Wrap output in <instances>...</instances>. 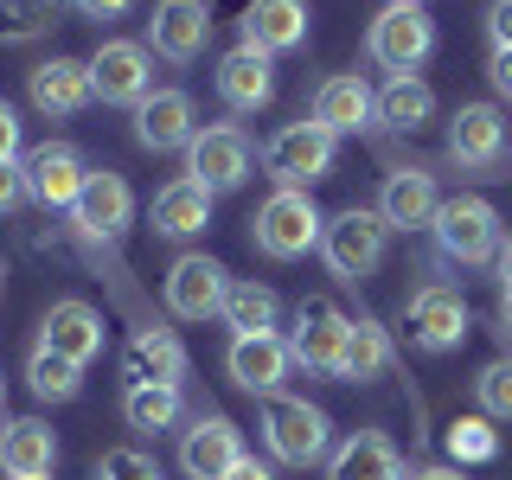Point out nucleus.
<instances>
[{
	"mask_svg": "<svg viewBox=\"0 0 512 480\" xmlns=\"http://www.w3.org/2000/svg\"><path fill=\"white\" fill-rule=\"evenodd\" d=\"M77 13H84V20H122L128 7H135V0H71Z\"/></svg>",
	"mask_w": 512,
	"mask_h": 480,
	"instance_id": "nucleus-41",
	"label": "nucleus"
},
{
	"mask_svg": "<svg viewBox=\"0 0 512 480\" xmlns=\"http://www.w3.org/2000/svg\"><path fill=\"white\" fill-rule=\"evenodd\" d=\"M448 448H455L461 461H487V455H493V429H487V423H455Z\"/></svg>",
	"mask_w": 512,
	"mask_h": 480,
	"instance_id": "nucleus-37",
	"label": "nucleus"
},
{
	"mask_svg": "<svg viewBox=\"0 0 512 480\" xmlns=\"http://www.w3.org/2000/svg\"><path fill=\"white\" fill-rule=\"evenodd\" d=\"M212 45V13L205 0H154V20H148V52L167 64H192L205 58Z\"/></svg>",
	"mask_w": 512,
	"mask_h": 480,
	"instance_id": "nucleus-9",
	"label": "nucleus"
},
{
	"mask_svg": "<svg viewBox=\"0 0 512 480\" xmlns=\"http://www.w3.org/2000/svg\"><path fill=\"white\" fill-rule=\"evenodd\" d=\"M58 461V436L39 423V416H13V423H0V468L13 480H32V474H52Z\"/></svg>",
	"mask_w": 512,
	"mask_h": 480,
	"instance_id": "nucleus-27",
	"label": "nucleus"
},
{
	"mask_svg": "<svg viewBox=\"0 0 512 480\" xmlns=\"http://www.w3.org/2000/svg\"><path fill=\"white\" fill-rule=\"evenodd\" d=\"M20 167H26V192L45 205V212H71L77 192H84V180H90L84 154L64 148V141H45V148H32Z\"/></svg>",
	"mask_w": 512,
	"mask_h": 480,
	"instance_id": "nucleus-12",
	"label": "nucleus"
},
{
	"mask_svg": "<svg viewBox=\"0 0 512 480\" xmlns=\"http://www.w3.org/2000/svg\"><path fill=\"white\" fill-rule=\"evenodd\" d=\"M224 365H231V378L244 384L250 397H276V384L288 378L295 352H288L282 333H237L231 352H224Z\"/></svg>",
	"mask_w": 512,
	"mask_h": 480,
	"instance_id": "nucleus-17",
	"label": "nucleus"
},
{
	"mask_svg": "<svg viewBox=\"0 0 512 480\" xmlns=\"http://www.w3.org/2000/svg\"><path fill=\"white\" fill-rule=\"evenodd\" d=\"M320 231H327V218H320L314 192H295V186H276L263 205H256L250 218V237L263 256H276V263H295V256H308L320 244Z\"/></svg>",
	"mask_w": 512,
	"mask_h": 480,
	"instance_id": "nucleus-1",
	"label": "nucleus"
},
{
	"mask_svg": "<svg viewBox=\"0 0 512 480\" xmlns=\"http://www.w3.org/2000/svg\"><path fill=\"white\" fill-rule=\"evenodd\" d=\"M487 32H493V52H512V0L487 7Z\"/></svg>",
	"mask_w": 512,
	"mask_h": 480,
	"instance_id": "nucleus-39",
	"label": "nucleus"
},
{
	"mask_svg": "<svg viewBox=\"0 0 512 480\" xmlns=\"http://www.w3.org/2000/svg\"><path fill=\"white\" fill-rule=\"evenodd\" d=\"M212 199H218V192L199 186L192 173L173 180V186H160L154 192V231L160 237H199L205 224H212Z\"/></svg>",
	"mask_w": 512,
	"mask_h": 480,
	"instance_id": "nucleus-28",
	"label": "nucleus"
},
{
	"mask_svg": "<svg viewBox=\"0 0 512 480\" xmlns=\"http://www.w3.org/2000/svg\"><path fill=\"white\" fill-rule=\"evenodd\" d=\"M26 96H32V109H39V116H52V122L77 116V109H90V96H96L90 58H45V64H32Z\"/></svg>",
	"mask_w": 512,
	"mask_h": 480,
	"instance_id": "nucleus-13",
	"label": "nucleus"
},
{
	"mask_svg": "<svg viewBox=\"0 0 512 480\" xmlns=\"http://www.w3.org/2000/svg\"><path fill=\"white\" fill-rule=\"evenodd\" d=\"M263 442L282 468H314L320 455L333 448V423L327 410L308 404V397H269L263 404Z\"/></svg>",
	"mask_w": 512,
	"mask_h": 480,
	"instance_id": "nucleus-2",
	"label": "nucleus"
},
{
	"mask_svg": "<svg viewBox=\"0 0 512 480\" xmlns=\"http://www.w3.org/2000/svg\"><path fill=\"white\" fill-rule=\"evenodd\" d=\"M500 327L512 333V288H500Z\"/></svg>",
	"mask_w": 512,
	"mask_h": 480,
	"instance_id": "nucleus-46",
	"label": "nucleus"
},
{
	"mask_svg": "<svg viewBox=\"0 0 512 480\" xmlns=\"http://www.w3.org/2000/svg\"><path fill=\"white\" fill-rule=\"evenodd\" d=\"M384 244H391V224H384V212H365V205L333 212L327 231H320V256H327V269L340 282H365V276H372V269L384 263Z\"/></svg>",
	"mask_w": 512,
	"mask_h": 480,
	"instance_id": "nucleus-3",
	"label": "nucleus"
},
{
	"mask_svg": "<svg viewBox=\"0 0 512 480\" xmlns=\"http://www.w3.org/2000/svg\"><path fill=\"white\" fill-rule=\"evenodd\" d=\"M224 288H231V276H224L218 256L186 250L180 263L167 269V308L180 314V320H212L224 308Z\"/></svg>",
	"mask_w": 512,
	"mask_h": 480,
	"instance_id": "nucleus-10",
	"label": "nucleus"
},
{
	"mask_svg": "<svg viewBox=\"0 0 512 480\" xmlns=\"http://www.w3.org/2000/svg\"><path fill=\"white\" fill-rule=\"evenodd\" d=\"M32 480H45V474H32Z\"/></svg>",
	"mask_w": 512,
	"mask_h": 480,
	"instance_id": "nucleus-49",
	"label": "nucleus"
},
{
	"mask_svg": "<svg viewBox=\"0 0 512 480\" xmlns=\"http://www.w3.org/2000/svg\"><path fill=\"white\" fill-rule=\"evenodd\" d=\"M391 372V340H384L378 320H346V359H340V378L346 384H372Z\"/></svg>",
	"mask_w": 512,
	"mask_h": 480,
	"instance_id": "nucleus-30",
	"label": "nucleus"
},
{
	"mask_svg": "<svg viewBox=\"0 0 512 480\" xmlns=\"http://www.w3.org/2000/svg\"><path fill=\"white\" fill-rule=\"evenodd\" d=\"M372 116H378V90L365 84L359 71L320 77V90H314V122L327 128V135H359V128H372Z\"/></svg>",
	"mask_w": 512,
	"mask_h": 480,
	"instance_id": "nucleus-19",
	"label": "nucleus"
},
{
	"mask_svg": "<svg viewBox=\"0 0 512 480\" xmlns=\"http://www.w3.org/2000/svg\"><path fill=\"white\" fill-rule=\"evenodd\" d=\"M0 288H7V269H0Z\"/></svg>",
	"mask_w": 512,
	"mask_h": 480,
	"instance_id": "nucleus-47",
	"label": "nucleus"
},
{
	"mask_svg": "<svg viewBox=\"0 0 512 480\" xmlns=\"http://www.w3.org/2000/svg\"><path fill=\"white\" fill-rule=\"evenodd\" d=\"M506 148V116L493 103H461L448 116V160L455 167H493Z\"/></svg>",
	"mask_w": 512,
	"mask_h": 480,
	"instance_id": "nucleus-20",
	"label": "nucleus"
},
{
	"mask_svg": "<svg viewBox=\"0 0 512 480\" xmlns=\"http://www.w3.org/2000/svg\"><path fill=\"white\" fill-rule=\"evenodd\" d=\"M378 212L391 231H429L442 212V192H436V173H423V167H397L391 180H384V199H378Z\"/></svg>",
	"mask_w": 512,
	"mask_h": 480,
	"instance_id": "nucleus-23",
	"label": "nucleus"
},
{
	"mask_svg": "<svg viewBox=\"0 0 512 480\" xmlns=\"http://www.w3.org/2000/svg\"><path fill=\"white\" fill-rule=\"evenodd\" d=\"M244 45H256L269 58L308 45V0H250L244 7Z\"/></svg>",
	"mask_w": 512,
	"mask_h": 480,
	"instance_id": "nucleus-25",
	"label": "nucleus"
},
{
	"mask_svg": "<svg viewBox=\"0 0 512 480\" xmlns=\"http://www.w3.org/2000/svg\"><path fill=\"white\" fill-rule=\"evenodd\" d=\"M128 218H135V192H128L122 173H90L84 192H77V205H71V224L84 237H103V244H116V237L128 231Z\"/></svg>",
	"mask_w": 512,
	"mask_h": 480,
	"instance_id": "nucleus-14",
	"label": "nucleus"
},
{
	"mask_svg": "<svg viewBox=\"0 0 512 480\" xmlns=\"http://www.w3.org/2000/svg\"><path fill=\"white\" fill-rule=\"evenodd\" d=\"M327 480H404V455L378 429H352V436L327 455Z\"/></svg>",
	"mask_w": 512,
	"mask_h": 480,
	"instance_id": "nucleus-24",
	"label": "nucleus"
},
{
	"mask_svg": "<svg viewBox=\"0 0 512 480\" xmlns=\"http://www.w3.org/2000/svg\"><path fill=\"white\" fill-rule=\"evenodd\" d=\"M39 346L45 352H64V359L90 365L96 352H103V314L90 308V301H52L39 320Z\"/></svg>",
	"mask_w": 512,
	"mask_h": 480,
	"instance_id": "nucleus-22",
	"label": "nucleus"
},
{
	"mask_svg": "<svg viewBox=\"0 0 512 480\" xmlns=\"http://www.w3.org/2000/svg\"><path fill=\"white\" fill-rule=\"evenodd\" d=\"M500 288H512V244H500Z\"/></svg>",
	"mask_w": 512,
	"mask_h": 480,
	"instance_id": "nucleus-45",
	"label": "nucleus"
},
{
	"mask_svg": "<svg viewBox=\"0 0 512 480\" xmlns=\"http://www.w3.org/2000/svg\"><path fill=\"white\" fill-rule=\"evenodd\" d=\"M276 314H282L276 288H263V282H250V276L224 288V308H218V320L231 327V340H237V333H276Z\"/></svg>",
	"mask_w": 512,
	"mask_h": 480,
	"instance_id": "nucleus-29",
	"label": "nucleus"
},
{
	"mask_svg": "<svg viewBox=\"0 0 512 480\" xmlns=\"http://www.w3.org/2000/svg\"><path fill=\"white\" fill-rule=\"evenodd\" d=\"M474 397H480V410H487L493 423H512V359H493L487 372L474 378Z\"/></svg>",
	"mask_w": 512,
	"mask_h": 480,
	"instance_id": "nucleus-35",
	"label": "nucleus"
},
{
	"mask_svg": "<svg viewBox=\"0 0 512 480\" xmlns=\"http://www.w3.org/2000/svg\"><path fill=\"white\" fill-rule=\"evenodd\" d=\"M0 160H20V116H13V103H0Z\"/></svg>",
	"mask_w": 512,
	"mask_h": 480,
	"instance_id": "nucleus-40",
	"label": "nucleus"
},
{
	"mask_svg": "<svg viewBox=\"0 0 512 480\" xmlns=\"http://www.w3.org/2000/svg\"><path fill=\"white\" fill-rule=\"evenodd\" d=\"M487 77H493V90H500V96H512V52H493Z\"/></svg>",
	"mask_w": 512,
	"mask_h": 480,
	"instance_id": "nucleus-42",
	"label": "nucleus"
},
{
	"mask_svg": "<svg viewBox=\"0 0 512 480\" xmlns=\"http://www.w3.org/2000/svg\"><path fill=\"white\" fill-rule=\"evenodd\" d=\"M410 480H468L461 468H423V474H410Z\"/></svg>",
	"mask_w": 512,
	"mask_h": 480,
	"instance_id": "nucleus-44",
	"label": "nucleus"
},
{
	"mask_svg": "<svg viewBox=\"0 0 512 480\" xmlns=\"http://www.w3.org/2000/svg\"><path fill=\"white\" fill-rule=\"evenodd\" d=\"M199 135V116H192V96L186 90H154L148 103L135 109V141L154 154H173V148H192Z\"/></svg>",
	"mask_w": 512,
	"mask_h": 480,
	"instance_id": "nucleus-21",
	"label": "nucleus"
},
{
	"mask_svg": "<svg viewBox=\"0 0 512 480\" xmlns=\"http://www.w3.org/2000/svg\"><path fill=\"white\" fill-rule=\"evenodd\" d=\"M20 199H32V192H26V167H20V160H0V212H13Z\"/></svg>",
	"mask_w": 512,
	"mask_h": 480,
	"instance_id": "nucleus-38",
	"label": "nucleus"
},
{
	"mask_svg": "<svg viewBox=\"0 0 512 480\" xmlns=\"http://www.w3.org/2000/svg\"><path fill=\"white\" fill-rule=\"evenodd\" d=\"M26 378H32V391H39L45 404H71V397L84 391V365L64 359V352H45V346H32Z\"/></svg>",
	"mask_w": 512,
	"mask_h": 480,
	"instance_id": "nucleus-33",
	"label": "nucleus"
},
{
	"mask_svg": "<svg viewBox=\"0 0 512 480\" xmlns=\"http://www.w3.org/2000/svg\"><path fill=\"white\" fill-rule=\"evenodd\" d=\"M224 480H276V474H269V468H263V461H250V455H244V461H237V468H231V474H224Z\"/></svg>",
	"mask_w": 512,
	"mask_h": 480,
	"instance_id": "nucleus-43",
	"label": "nucleus"
},
{
	"mask_svg": "<svg viewBox=\"0 0 512 480\" xmlns=\"http://www.w3.org/2000/svg\"><path fill=\"white\" fill-rule=\"evenodd\" d=\"M429 231H436V244H442L448 263L480 269V263H493V256H500V212H493L487 199H474V192L442 199V212H436Z\"/></svg>",
	"mask_w": 512,
	"mask_h": 480,
	"instance_id": "nucleus-6",
	"label": "nucleus"
},
{
	"mask_svg": "<svg viewBox=\"0 0 512 480\" xmlns=\"http://www.w3.org/2000/svg\"><path fill=\"white\" fill-rule=\"evenodd\" d=\"M244 461V436H237L231 416H199L180 436V474L186 480H224Z\"/></svg>",
	"mask_w": 512,
	"mask_h": 480,
	"instance_id": "nucleus-15",
	"label": "nucleus"
},
{
	"mask_svg": "<svg viewBox=\"0 0 512 480\" xmlns=\"http://www.w3.org/2000/svg\"><path fill=\"white\" fill-rule=\"evenodd\" d=\"M58 26V0H0V45H26Z\"/></svg>",
	"mask_w": 512,
	"mask_h": 480,
	"instance_id": "nucleus-34",
	"label": "nucleus"
},
{
	"mask_svg": "<svg viewBox=\"0 0 512 480\" xmlns=\"http://www.w3.org/2000/svg\"><path fill=\"white\" fill-rule=\"evenodd\" d=\"M128 384H180L186 378V346L173 327H135V340L122 352Z\"/></svg>",
	"mask_w": 512,
	"mask_h": 480,
	"instance_id": "nucleus-26",
	"label": "nucleus"
},
{
	"mask_svg": "<svg viewBox=\"0 0 512 480\" xmlns=\"http://www.w3.org/2000/svg\"><path fill=\"white\" fill-rule=\"evenodd\" d=\"M429 116H436V90L423 84V77H391V84L378 90V122H391V128H423Z\"/></svg>",
	"mask_w": 512,
	"mask_h": 480,
	"instance_id": "nucleus-32",
	"label": "nucleus"
},
{
	"mask_svg": "<svg viewBox=\"0 0 512 480\" xmlns=\"http://www.w3.org/2000/svg\"><path fill=\"white\" fill-rule=\"evenodd\" d=\"M218 96L237 116H256V109L276 96V58L256 52V45H231V52L218 58Z\"/></svg>",
	"mask_w": 512,
	"mask_h": 480,
	"instance_id": "nucleus-18",
	"label": "nucleus"
},
{
	"mask_svg": "<svg viewBox=\"0 0 512 480\" xmlns=\"http://www.w3.org/2000/svg\"><path fill=\"white\" fill-rule=\"evenodd\" d=\"M90 84L103 103H128L141 109L154 96V52L141 39H103L90 52Z\"/></svg>",
	"mask_w": 512,
	"mask_h": 480,
	"instance_id": "nucleus-7",
	"label": "nucleus"
},
{
	"mask_svg": "<svg viewBox=\"0 0 512 480\" xmlns=\"http://www.w3.org/2000/svg\"><path fill=\"white\" fill-rule=\"evenodd\" d=\"M122 416H128V429H141V436L173 429V423H180V384H128V391H122Z\"/></svg>",
	"mask_w": 512,
	"mask_h": 480,
	"instance_id": "nucleus-31",
	"label": "nucleus"
},
{
	"mask_svg": "<svg viewBox=\"0 0 512 480\" xmlns=\"http://www.w3.org/2000/svg\"><path fill=\"white\" fill-rule=\"evenodd\" d=\"M404 327H410V346L455 352L468 340V301H461L455 288H416L410 308H404Z\"/></svg>",
	"mask_w": 512,
	"mask_h": 480,
	"instance_id": "nucleus-11",
	"label": "nucleus"
},
{
	"mask_svg": "<svg viewBox=\"0 0 512 480\" xmlns=\"http://www.w3.org/2000/svg\"><path fill=\"white\" fill-rule=\"evenodd\" d=\"M295 365H308L314 378H340V359H346V314H333L327 301H301V327L295 340Z\"/></svg>",
	"mask_w": 512,
	"mask_h": 480,
	"instance_id": "nucleus-16",
	"label": "nucleus"
},
{
	"mask_svg": "<svg viewBox=\"0 0 512 480\" xmlns=\"http://www.w3.org/2000/svg\"><path fill=\"white\" fill-rule=\"evenodd\" d=\"M96 480H160V461L141 455V448H109L103 468H96Z\"/></svg>",
	"mask_w": 512,
	"mask_h": 480,
	"instance_id": "nucleus-36",
	"label": "nucleus"
},
{
	"mask_svg": "<svg viewBox=\"0 0 512 480\" xmlns=\"http://www.w3.org/2000/svg\"><path fill=\"white\" fill-rule=\"evenodd\" d=\"M333 154H340V135H327V128L308 116V122H288V128L269 135L263 167H269V180H276V186L308 192L314 180H327V173H333Z\"/></svg>",
	"mask_w": 512,
	"mask_h": 480,
	"instance_id": "nucleus-4",
	"label": "nucleus"
},
{
	"mask_svg": "<svg viewBox=\"0 0 512 480\" xmlns=\"http://www.w3.org/2000/svg\"><path fill=\"white\" fill-rule=\"evenodd\" d=\"M186 173H192L199 186H212V192L244 186V180H250V135H244L237 122L199 128V135H192V148H186Z\"/></svg>",
	"mask_w": 512,
	"mask_h": 480,
	"instance_id": "nucleus-8",
	"label": "nucleus"
},
{
	"mask_svg": "<svg viewBox=\"0 0 512 480\" xmlns=\"http://www.w3.org/2000/svg\"><path fill=\"white\" fill-rule=\"evenodd\" d=\"M410 7H423V0H410Z\"/></svg>",
	"mask_w": 512,
	"mask_h": 480,
	"instance_id": "nucleus-48",
	"label": "nucleus"
},
{
	"mask_svg": "<svg viewBox=\"0 0 512 480\" xmlns=\"http://www.w3.org/2000/svg\"><path fill=\"white\" fill-rule=\"evenodd\" d=\"M365 52H372V64H384L391 77H410L416 64L436 52V20H429L423 7H410V0H391V7L372 20V32H365Z\"/></svg>",
	"mask_w": 512,
	"mask_h": 480,
	"instance_id": "nucleus-5",
	"label": "nucleus"
}]
</instances>
